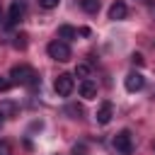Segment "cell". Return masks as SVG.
<instances>
[{"instance_id":"obj_1","label":"cell","mask_w":155,"mask_h":155,"mask_svg":"<svg viewBox=\"0 0 155 155\" xmlns=\"http://www.w3.org/2000/svg\"><path fill=\"white\" fill-rule=\"evenodd\" d=\"M10 80H12V85H27V87H36L41 82L31 65H15L10 70Z\"/></svg>"},{"instance_id":"obj_2","label":"cell","mask_w":155,"mask_h":155,"mask_svg":"<svg viewBox=\"0 0 155 155\" xmlns=\"http://www.w3.org/2000/svg\"><path fill=\"white\" fill-rule=\"evenodd\" d=\"M48 56L53 58V61H61V63H65V61H70V46L65 44V41H61V39H56V41H51L48 44Z\"/></svg>"},{"instance_id":"obj_3","label":"cell","mask_w":155,"mask_h":155,"mask_svg":"<svg viewBox=\"0 0 155 155\" xmlns=\"http://www.w3.org/2000/svg\"><path fill=\"white\" fill-rule=\"evenodd\" d=\"M73 87H75V80H73L70 73H61V75L53 80V90H56L58 97H68V94L73 92Z\"/></svg>"},{"instance_id":"obj_4","label":"cell","mask_w":155,"mask_h":155,"mask_svg":"<svg viewBox=\"0 0 155 155\" xmlns=\"http://www.w3.org/2000/svg\"><path fill=\"white\" fill-rule=\"evenodd\" d=\"M114 148L121 153V155H131L133 153V138H131V131H119L114 136Z\"/></svg>"},{"instance_id":"obj_5","label":"cell","mask_w":155,"mask_h":155,"mask_svg":"<svg viewBox=\"0 0 155 155\" xmlns=\"http://www.w3.org/2000/svg\"><path fill=\"white\" fill-rule=\"evenodd\" d=\"M27 12V2L24 0H12L10 5V15H7V24H17Z\"/></svg>"},{"instance_id":"obj_6","label":"cell","mask_w":155,"mask_h":155,"mask_svg":"<svg viewBox=\"0 0 155 155\" xmlns=\"http://www.w3.org/2000/svg\"><path fill=\"white\" fill-rule=\"evenodd\" d=\"M124 87L128 90V92H138V90H143L145 87V78L140 75V73H128L126 75V80H124Z\"/></svg>"},{"instance_id":"obj_7","label":"cell","mask_w":155,"mask_h":155,"mask_svg":"<svg viewBox=\"0 0 155 155\" xmlns=\"http://www.w3.org/2000/svg\"><path fill=\"white\" fill-rule=\"evenodd\" d=\"M111 116H114V104L111 102H102L99 104V109H97V114H94V119H97V124H109L111 121Z\"/></svg>"},{"instance_id":"obj_8","label":"cell","mask_w":155,"mask_h":155,"mask_svg":"<svg viewBox=\"0 0 155 155\" xmlns=\"http://www.w3.org/2000/svg\"><path fill=\"white\" fill-rule=\"evenodd\" d=\"M78 90H80V97H85V99H94V97H97V82H92L90 78L82 80Z\"/></svg>"},{"instance_id":"obj_9","label":"cell","mask_w":155,"mask_h":155,"mask_svg":"<svg viewBox=\"0 0 155 155\" xmlns=\"http://www.w3.org/2000/svg\"><path fill=\"white\" fill-rule=\"evenodd\" d=\"M126 15H128V7H126V2H121V0H116V2L109 7V19H114V22H116V19H124Z\"/></svg>"},{"instance_id":"obj_10","label":"cell","mask_w":155,"mask_h":155,"mask_svg":"<svg viewBox=\"0 0 155 155\" xmlns=\"http://www.w3.org/2000/svg\"><path fill=\"white\" fill-rule=\"evenodd\" d=\"M58 36H61V41H73L75 36H78V29H73L70 24H63V27H58Z\"/></svg>"},{"instance_id":"obj_11","label":"cell","mask_w":155,"mask_h":155,"mask_svg":"<svg viewBox=\"0 0 155 155\" xmlns=\"http://www.w3.org/2000/svg\"><path fill=\"white\" fill-rule=\"evenodd\" d=\"M99 5H102L99 0H80V7H82L87 15H97V12H99Z\"/></svg>"},{"instance_id":"obj_12","label":"cell","mask_w":155,"mask_h":155,"mask_svg":"<svg viewBox=\"0 0 155 155\" xmlns=\"http://www.w3.org/2000/svg\"><path fill=\"white\" fill-rule=\"evenodd\" d=\"M0 114L2 116H15L17 114V104L15 102H0Z\"/></svg>"},{"instance_id":"obj_13","label":"cell","mask_w":155,"mask_h":155,"mask_svg":"<svg viewBox=\"0 0 155 155\" xmlns=\"http://www.w3.org/2000/svg\"><path fill=\"white\" fill-rule=\"evenodd\" d=\"M65 114H70L73 119H80V116L85 114V109H82L80 104H68V107H65Z\"/></svg>"},{"instance_id":"obj_14","label":"cell","mask_w":155,"mask_h":155,"mask_svg":"<svg viewBox=\"0 0 155 155\" xmlns=\"http://www.w3.org/2000/svg\"><path fill=\"white\" fill-rule=\"evenodd\" d=\"M75 75H78V78H82V80H87V75H90V65H87V63H78Z\"/></svg>"},{"instance_id":"obj_15","label":"cell","mask_w":155,"mask_h":155,"mask_svg":"<svg viewBox=\"0 0 155 155\" xmlns=\"http://www.w3.org/2000/svg\"><path fill=\"white\" fill-rule=\"evenodd\" d=\"M12 46L15 48H27V34H17L15 41H12Z\"/></svg>"},{"instance_id":"obj_16","label":"cell","mask_w":155,"mask_h":155,"mask_svg":"<svg viewBox=\"0 0 155 155\" xmlns=\"http://www.w3.org/2000/svg\"><path fill=\"white\" fill-rule=\"evenodd\" d=\"M58 2H61V0H39V5H41L44 10H53V7H58Z\"/></svg>"},{"instance_id":"obj_17","label":"cell","mask_w":155,"mask_h":155,"mask_svg":"<svg viewBox=\"0 0 155 155\" xmlns=\"http://www.w3.org/2000/svg\"><path fill=\"white\" fill-rule=\"evenodd\" d=\"M10 87H12V80H10V78H2V75H0V92H7Z\"/></svg>"},{"instance_id":"obj_18","label":"cell","mask_w":155,"mask_h":155,"mask_svg":"<svg viewBox=\"0 0 155 155\" xmlns=\"http://www.w3.org/2000/svg\"><path fill=\"white\" fill-rule=\"evenodd\" d=\"M0 155H12V145L7 140H0Z\"/></svg>"},{"instance_id":"obj_19","label":"cell","mask_w":155,"mask_h":155,"mask_svg":"<svg viewBox=\"0 0 155 155\" xmlns=\"http://www.w3.org/2000/svg\"><path fill=\"white\" fill-rule=\"evenodd\" d=\"M131 61H133V65H143V63H145L140 53H133V56H131Z\"/></svg>"},{"instance_id":"obj_20","label":"cell","mask_w":155,"mask_h":155,"mask_svg":"<svg viewBox=\"0 0 155 155\" xmlns=\"http://www.w3.org/2000/svg\"><path fill=\"white\" fill-rule=\"evenodd\" d=\"M2 124H5V116H2V114H0V128H2Z\"/></svg>"},{"instance_id":"obj_21","label":"cell","mask_w":155,"mask_h":155,"mask_svg":"<svg viewBox=\"0 0 155 155\" xmlns=\"http://www.w3.org/2000/svg\"><path fill=\"white\" fill-rule=\"evenodd\" d=\"M0 22H2V7H0Z\"/></svg>"},{"instance_id":"obj_22","label":"cell","mask_w":155,"mask_h":155,"mask_svg":"<svg viewBox=\"0 0 155 155\" xmlns=\"http://www.w3.org/2000/svg\"><path fill=\"white\" fill-rule=\"evenodd\" d=\"M153 148H155V143H153Z\"/></svg>"},{"instance_id":"obj_23","label":"cell","mask_w":155,"mask_h":155,"mask_svg":"<svg viewBox=\"0 0 155 155\" xmlns=\"http://www.w3.org/2000/svg\"><path fill=\"white\" fill-rule=\"evenodd\" d=\"M75 155H78V153H75Z\"/></svg>"}]
</instances>
